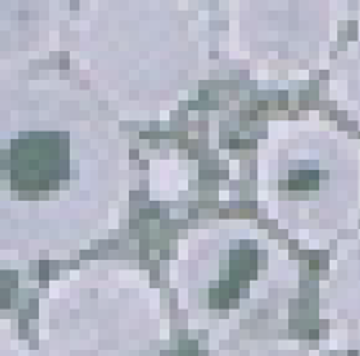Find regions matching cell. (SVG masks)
Returning <instances> with one entry per match:
<instances>
[{"instance_id": "cell-1", "label": "cell", "mask_w": 360, "mask_h": 356, "mask_svg": "<svg viewBox=\"0 0 360 356\" xmlns=\"http://www.w3.org/2000/svg\"><path fill=\"white\" fill-rule=\"evenodd\" d=\"M15 197L41 199L60 191L70 178V135L64 132H27L13 139L0 164Z\"/></svg>"}]
</instances>
